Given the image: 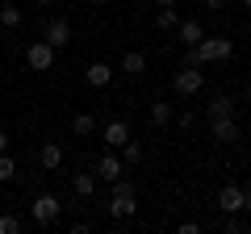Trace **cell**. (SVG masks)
Here are the masks:
<instances>
[{"instance_id": "11", "label": "cell", "mask_w": 251, "mask_h": 234, "mask_svg": "<svg viewBox=\"0 0 251 234\" xmlns=\"http://www.w3.org/2000/svg\"><path fill=\"white\" fill-rule=\"evenodd\" d=\"M172 121H176V105L163 100V96H155V100H151V126L163 130V126H172Z\"/></svg>"}, {"instance_id": "23", "label": "cell", "mask_w": 251, "mask_h": 234, "mask_svg": "<svg viewBox=\"0 0 251 234\" xmlns=\"http://www.w3.org/2000/svg\"><path fill=\"white\" fill-rule=\"evenodd\" d=\"M176 126L180 130H193V113H188V109H180V113H176Z\"/></svg>"}, {"instance_id": "16", "label": "cell", "mask_w": 251, "mask_h": 234, "mask_svg": "<svg viewBox=\"0 0 251 234\" xmlns=\"http://www.w3.org/2000/svg\"><path fill=\"white\" fill-rule=\"evenodd\" d=\"M205 117L214 121V117H234V100L226 96V92H218L214 100H209V109H205Z\"/></svg>"}, {"instance_id": "10", "label": "cell", "mask_w": 251, "mask_h": 234, "mask_svg": "<svg viewBox=\"0 0 251 234\" xmlns=\"http://www.w3.org/2000/svg\"><path fill=\"white\" fill-rule=\"evenodd\" d=\"M113 67L109 63H88L84 67V84H88V88H109V84H113Z\"/></svg>"}, {"instance_id": "24", "label": "cell", "mask_w": 251, "mask_h": 234, "mask_svg": "<svg viewBox=\"0 0 251 234\" xmlns=\"http://www.w3.org/2000/svg\"><path fill=\"white\" fill-rule=\"evenodd\" d=\"M205 9H214V13H222V9H226V0H205Z\"/></svg>"}, {"instance_id": "27", "label": "cell", "mask_w": 251, "mask_h": 234, "mask_svg": "<svg viewBox=\"0 0 251 234\" xmlns=\"http://www.w3.org/2000/svg\"><path fill=\"white\" fill-rule=\"evenodd\" d=\"M243 201H247V209H251V184H247V188H243Z\"/></svg>"}, {"instance_id": "12", "label": "cell", "mask_w": 251, "mask_h": 234, "mask_svg": "<svg viewBox=\"0 0 251 234\" xmlns=\"http://www.w3.org/2000/svg\"><path fill=\"white\" fill-rule=\"evenodd\" d=\"M117 71L130 75V80H134V75H143V71H147V54H143V50H126L122 63H117Z\"/></svg>"}, {"instance_id": "1", "label": "cell", "mask_w": 251, "mask_h": 234, "mask_svg": "<svg viewBox=\"0 0 251 234\" xmlns=\"http://www.w3.org/2000/svg\"><path fill=\"white\" fill-rule=\"evenodd\" d=\"M134 209H138V201H134V184L126 180H113V201H109L105 205V213L113 217V222H130V217H134Z\"/></svg>"}, {"instance_id": "17", "label": "cell", "mask_w": 251, "mask_h": 234, "mask_svg": "<svg viewBox=\"0 0 251 234\" xmlns=\"http://www.w3.org/2000/svg\"><path fill=\"white\" fill-rule=\"evenodd\" d=\"M72 134L75 138H92V134H97V117H92V113H75L72 117Z\"/></svg>"}, {"instance_id": "31", "label": "cell", "mask_w": 251, "mask_h": 234, "mask_svg": "<svg viewBox=\"0 0 251 234\" xmlns=\"http://www.w3.org/2000/svg\"><path fill=\"white\" fill-rule=\"evenodd\" d=\"M239 4H247V9H251V0H239Z\"/></svg>"}, {"instance_id": "18", "label": "cell", "mask_w": 251, "mask_h": 234, "mask_svg": "<svg viewBox=\"0 0 251 234\" xmlns=\"http://www.w3.org/2000/svg\"><path fill=\"white\" fill-rule=\"evenodd\" d=\"M176 25H180V13L176 9H159V13H155V29H159V34H176Z\"/></svg>"}, {"instance_id": "9", "label": "cell", "mask_w": 251, "mask_h": 234, "mask_svg": "<svg viewBox=\"0 0 251 234\" xmlns=\"http://www.w3.org/2000/svg\"><path fill=\"white\" fill-rule=\"evenodd\" d=\"M42 38L54 46V50H63V46L72 42V25H67L63 17H54V21H46V25H42Z\"/></svg>"}, {"instance_id": "13", "label": "cell", "mask_w": 251, "mask_h": 234, "mask_svg": "<svg viewBox=\"0 0 251 234\" xmlns=\"http://www.w3.org/2000/svg\"><path fill=\"white\" fill-rule=\"evenodd\" d=\"M97 171H75L72 176V188H75V197H97Z\"/></svg>"}, {"instance_id": "5", "label": "cell", "mask_w": 251, "mask_h": 234, "mask_svg": "<svg viewBox=\"0 0 251 234\" xmlns=\"http://www.w3.org/2000/svg\"><path fill=\"white\" fill-rule=\"evenodd\" d=\"M92 171H97V180L113 184V180H122V176H126V163H122V155H117V151H105L97 163H92Z\"/></svg>"}, {"instance_id": "3", "label": "cell", "mask_w": 251, "mask_h": 234, "mask_svg": "<svg viewBox=\"0 0 251 234\" xmlns=\"http://www.w3.org/2000/svg\"><path fill=\"white\" fill-rule=\"evenodd\" d=\"M25 67L29 71H50L54 67V46L46 42V38H38V42L25 46Z\"/></svg>"}, {"instance_id": "21", "label": "cell", "mask_w": 251, "mask_h": 234, "mask_svg": "<svg viewBox=\"0 0 251 234\" xmlns=\"http://www.w3.org/2000/svg\"><path fill=\"white\" fill-rule=\"evenodd\" d=\"M0 21H4V29L21 25V9H17V4H0Z\"/></svg>"}, {"instance_id": "26", "label": "cell", "mask_w": 251, "mask_h": 234, "mask_svg": "<svg viewBox=\"0 0 251 234\" xmlns=\"http://www.w3.org/2000/svg\"><path fill=\"white\" fill-rule=\"evenodd\" d=\"M0 151H9V134L4 130H0Z\"/></svg>"}, {"instance_id": "32", "label": "cell", "mask_w": 251, "mask_h": 234, "mask_svg": "<svg viewBox=\"0 0 251 234\" xmlns=\"http://www.w3.org/2000/svg\"><path fill=\"white\" fill-rule=\"evenodd\" d=\"M0 29H4V21H0Z\"/></svg>"}, {"instance_id": "30", "label": "cell", "mask_w": 251, "mask_h": 234, "mask_svg": "<svg viewBox=\"0 0 251 234\" xmlns=\"http://www.w3.org/2000/svg\"><path fill=\"white\" fill-rule=\"evenodd\" d=\"M34 4H54V0H34Z\"/></svg>"}, {"instance_id": "28", "label": "cell", "mask_w": 251, "mask_h": 234, "mask_svg": "<svg viewBox=\"0 0 251 234\" xmlns=\"http://www.w3.org/2000/svg\"><path fill=\"white\" fill-rule=\"evenodd\" d=\"M243 96H247V105H251V84H247V92H243Z\"/></svg>"}, {"instance_id": "14", "label": "cell", "mask_w": 251, "mask_h": 234, "mask_svg": "<svg viewBox=\"0 0 251 234\" xmlns=\"http://www.w3.org/2000/svg\"><path fill=\"white\" fill-rule=\"evenodd\" d=\"M176 38H180L184 46H197L201 38H205V25H201V21H180V25H176Z\"/></svg>"}, {"instance_id": "20", "label": "cell", "mask_w": 251, "mask_h": 234, "mask_svg": "<svg viewBox=\"0 0 251 234\" xmlns=\"http://www.w3.org/2000/svg\"><path fill=\"white\" fill-rule=\"evenodd\" d=\"M9 180H17V163H13L9 151H0V184H9Z\"/></svg>"}, {"instance_id": "4", "label": "cell", "mask_w": 251, "mask_h": 234, "mask_svg": "<svg viewBox=\"0 0 251 234\" xmlns=\"http://www.w3.org/2000/svg\"><path fill=\"white\" fill-rule=\"evenodd\" d=\"M172 88H176V96H197V92L205 88V75H201V67H180L176 80H172Z\"/></svg>"}, {"instance_id": "7", "label": "cell", "mask_w": 251, "mask_h": 234, "mask_svg": "<svg viewBox=\"0 0 251 234\" xmlns=\"http://www.w3.org/2000/svg\"><path fill=\"white\" fill-rule=\"evenodd\" d=\"M218 209H222V213H243V209H247V201H243V184H222V192H218Z\"/></svg>"}, {"instance_id": "19", "label": "cell", "mask_w": 251, "mask_h": 234, "mask_svg": "<svg viewBox=\"0 0 251 234\" xmlns=\"http://www.w3.org/2000/svg\"><path fill=\"white\" fill-rule=\"evenodd\" d=\"M143 142H138V138L134 134H130V138H126V146H122V163H130V167H134V163H143Z\"/></svg>"}, {"instance_id": "15", "label": "cell", "mask_w": 251, "mask_h": 234, "mask_svg": "<svg viewBox=\"0 0 251 234\" xmlns=\"http://www.w3.org/2000/svg\"><path fill=\"white\" fill-rule=\"evenodd\" d=\"M38 163H42L46 171H59V163H63V146H59V142H42V151H38Z\"/></svg>"}, {"instance_id": "29", "label": "cell", "mask_w": 251, "mask_h": 234, "mask_svg": "<svg viewBox=\"0 0 251 234\" xmlns=\"http://www.w3.org/2000/svg\"><path fill=\"white\" fill-rule=\"evenodd\" d=\"M88 4H109V0H88Z\"/></svg>"}, {"instance_id": "22", "label": "cell", "mask_w": 251, "mask_h": 234, "mask_svg": "<svg viewBox=\"0 0 251 234\" xmlns=\"http://www.w3.org/2000/svg\"><path fill=\"white\" fill-rule=\"evenodd\" d=\"M0 234H21V217H17V213H4V209H0Z\"/></svg>"}, {"instance_id": "2", "label": "cell", "mask_w": 251, "mask_h": 234, "mask_svg": "<svg viewBox=\"0 0 251 234\" xmlns=\"http://www.w3.org/2000/svg\"><path fill=\"white\" fill-rule=\"evenodd\" d=\"M63 209H67V205H63V201L54 197V192H38V197H34V205H29V213H34V222H38V226H54Z\"/></svg>"}, {"instance_id": "6", "label": "cell", "mask_w": 251, "mask_h": 234, "mask_svg": "<svg viewBox=\"0 0 251 234\" xmlns=\"http://www.w3.org/2000/svg\"><path fill=\"white\" fill-rule=\"evenodd\" d=\"M209 134H214V142L234 146L239 142V121H234V117H214V121H209Z\"/></svg>"}, {"instance_id": "25", "label": "cell", "mask_w": 251, "mask_h": 234, "mask_svg": "<svg viewBox=\"0 0 251 234\" xmlns=\"http://www.w3.org/2000/svg\"><path fill=\"white\" fill-rule=\"evenodd\" d=\"M155 4H159V9H176L180 0H155Z\"/></svg>"}, {"instance_id": "8", "label": "cell", "mask_w": 251, "mask_h": 234, "mask_svg": "<svg viewBox=\"0 0 251 234\" xmlns=\"http://www.w3.org/2000/svg\"><path fill=\"white\" fill-rule=\"evenodd\" d=\"M126 138H130V121H122V117H117V121H109V126L100 130V142H105L109 151H122Z\"/></svg>"}, {"instance_id": "33", "label": "cell", "mask_w": 251, "mask_h": 234, "mask_svg": "<svg viewBox=\"0 0 251 234\" xmlns=\"http://www.w3.org/2000/svg\"><path fill=\"white\" fill-rule=\"evenodd\" d=\"M0 209H4V201H0Z\"/></svg>"}]
</instances>
